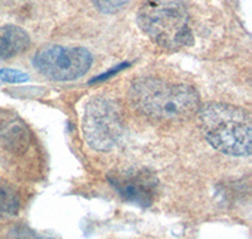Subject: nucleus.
I'll return each mask as SVG.
<instances>
[{
  "mask_svg": "<svg viewBox=\"0 0 252 239\" xmlns=\"http://www.w3.org/2000/svg\"><path fill=\"white\" fill-rule=\"evenodd\" d=\"M130 98L144 116L168 122L189 120L201 107L199 94L193 87L158 78L135 81L130 89Z\"/></svg>",
  "mask_w": 252,
  "mask_h": 239,
  "instance_id": "obj_1",
  "label": "nucleus"
},
{
  "mask_svg": "<svg viewBox=\"0 0 252 239\" xmlns=\"http://www.w3.org/2000/svg\"><path fill=\"white\" fill-rule=\"evenodd\" d=\"M195 116L202 135L212 148L229 156H250L252 120L245 108L209 102L201 106Z\"/></svg>",
  "mask_w": 252,
  "mask_h": 239,
  "instance_id": "obj_2",
  "label": "nucleus"
},
{
  "mask_svg": "<svg viewBox=\"0 0 252 239\" xmlns=\"http://www.w3.org/2000/svg\"><path fill=\"white\" fill-rule=\"evenodd\" d=\"M136 18L141 30L161 48L175 51L192 44L186 0H144Z\"/></svg>",
  "mask_w": 252,
  "mask_h": 239,
  "instance_id": "obj_3",
  "label": "nucleus"
},
{
  "mask_svg": "<svg viewBox=\"0 0 252 239\" xmlns=\"http://www.w3.org/2000/svg\"><path fill=\"white\" fill-rule=\"evenodd\" d=\"M87 144L96 151H110L123 136V119L119 107L107 98H94L86 106L82 121Z\"/></svg>",
  "mask_w": 252,
  "mask_h": 239,
  "instance_id": "obj_4",
  "label": "nucleus"
},
{
  "mask_svg": "<svg viewBox=\"0 0 252 239\" xmlns=\"http://www.w3.org/2000/svg\"><path fill=\"white\" fill-rule=\"evenodd\" d=\"M92 54L82 47L46 46L37 52L33 64L44 77L52 81H75L91 68Z\"/></svg>",
  "mask_w": 252,
  "mask_h": 239,
  "instance_id": "obj_5",
  "label": "nucleus"
},
{
  "mask_svg": "<svg viewBox=\"0 0 252 239\" xmlns=\"http://www.w3.org/2000/svg\"><path fill=\"white\" fill-rule=\"evenodd\" d=\"M110 184L123 199L140 207H149L158 193V179L146 169L115 171L110 175Z\"/></svg>",
  "mask_w": 252,
  "mask_h": 239,
  "instance_id": "obj_6",
  "label": "nucleus"
},
{
  "mask_svg": "<svg viewBox=\"0 0 252 239\" xmlns=\"http://www.w3.org/2000/svg\"><path fill=\"white\" fill-rule=\"evenodd\" d=\"M31 145V132L23 120L12 111L0 110V148L22 155Z\"/></svg>",
  "mask_w": 252,
  "mask_h": 239,
  "instance_id": "obj_7",
  "label": "nucleus"
},
{
  "mask_svg": "<svg viewBox=\"0 0 252 239\" xmlns=\"http://www.w3.org/2000/svg\"><path fill=\"white\" fill-rule=\"evenodd\" d=\"M31 46V37L17 26L0 27V58L8 60L23 53Z\"/></svg>",
  "mask_w": 252,
  "mask_h": 239,
  "instance_id": "obj_8",
  "label": "nucleus"
},
{
  "mask_svg": "<svg viewBox=\"0 0 252 239\" xmlns=\"http://www.w3.org/2000/svg\"><path fill=\"white\" fill-rule=\"evenodd\" d=\"M19 208V199L17 194L9 188L0 185V216L13 215Z\"/></svg>",
  "mask_w": 252,
  "mask_h": 239,
  "instance_id": "obj_9",
  "label": "nucleus"
},
{
  "mask_svg": "<svg viewBox=\"0 0 252 239\" xmlns=\"http://www.w3.org/2000/svg\"><path fill=\"white\" fill-rule=\"evenodd\" d=\"M92 1L97 6L98 10H101L102 13H107V14H112V13H116L123 9L130 0H92Z\"/></svg>",
  "mask_w": 252,
  "mask_h": 239,
  "instance_id": "obj_10",
  "label": "nucleus"
},
{
  "mask_svg": "<svg viewBox=\"0 0 252 239\" xmlns=\"http://www.w3.org/2000/svg\"><path fill=\"white\" fill-rule=\"evenodd\" d=\"M29 80V76L26 72L17 71V69L1 68L0 69V81L8 83H23Z\"/></svg>",
  "mask_w": 252,
  "mask_h": 239,
  "instance_id": "obj_11",
  "label": "nucleus"
},
{
  "mask_svg": "<svg viewBox=\"0 0 252 239\" xmlns=\"http://www.w3.org/2000/svg\"><path fill=\"white\" fill-rule=\"evenodd\" d=\"M15 239H52L51 237L43 236L34 231L27 229V228H20L19 231H17V236Z\"/></svg>",
  "mask_w": 252,
  "mask_h": 239,
  "instance_id": "obj_12",
  "label": "nucleus"
}]
</instances>
